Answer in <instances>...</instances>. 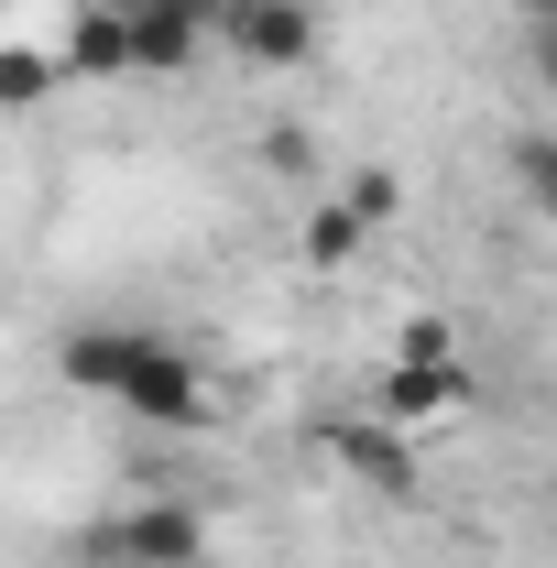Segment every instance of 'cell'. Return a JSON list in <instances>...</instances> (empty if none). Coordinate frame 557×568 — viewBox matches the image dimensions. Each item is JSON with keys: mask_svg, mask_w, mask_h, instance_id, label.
<instances>
[{"mask_svg": "<svg viewBox=\"0 0 557 568\" xmlns=\"http://www.w3.org/2000/svg\"><path fill=\"white\" fill-rule=\"evenodd\" d=\"M67 383L77 394H99V405H121L132 426H175V437H198L209 426V361L186 351V339H153V328H77L67 339Z\"/></svg>", "mask_w": 557, "mask_h": 568, "instance_id": "1", "label": "cell"}, {"mask_svg": "<svg viewBox=\"0 0 557 568\" xmlns=\"http://www.w3.org/2000/svg\"><path fill=\"white\" fill-rule=\"evenodd\" d=\"M67 558L77 568H198V558H209V514L175 503V493L121 503V514H88V525H77Z\"/></svg>", "mask_w": 557, "mask_h": 568, "instance_id": "2", "label": "cell"}, {"mask_svg": "<svg viewBox=\"0 0 557 568\" xmlns=\"http://www.w3.org/2000/svg\"><path fill=\"white\" fill-rule=\"evenodd\" d=\"M448 405H470V351H459L448 317H405L394 328V372H383V416L426 426V416H448Z\"/></svg>", "mask_w": 557, "mask_h": 568, "instance_id": "3", "label": "cell"}, {"mask_svg": "<svg viewBox=\"0 0 557 568\" xmlns=\"http://www.w3.org/2000/svg\"><path fill=\"white\" fill-rule=\"evenodd\" d=\"M317 44H328L317 0H230V11H219V55H241L252 77H284V67H306Z\"/></svg>", "mask_w": 557, "mask_h": 568, "instance_id": "4", "label": "cell"}, {"mask_svg": "<svg viewBox=\"0 0 557 568\" xmlns=\"http://www.w3.org/2000/svg\"><path fill=\"white\" fill-rule=\"evenodd\" d=\"M67 77H142V44L121 11H99V0H77L67 22Z\"/></svg>", "mask_w": 557, "mask_h": 568, "instance_id": "5", "label": "cell"}, {"mask_svg": "<svg viewBox=\"0 0 557 568\" xmlns=\"http://www.w3.org/2000/svg\"><path fill=\"white\" fill-rule=\"evenodd\" d=\"M328 448H340L350 470H361V481H372V493H416V448H405V437H394V426H340V437H328Z\"/></svg>", "mask_w": 557, "mask_h": 568, "instance_id": "6", "label": "cell"}, {"mask_svg": "<svg viewBox=\"0 0 557 568\" xmlns=\"http://www.w3.org/2000/svg\"><path fill=\"white\" fill-rule=\"evenodd\" d=\"M361 241H372V219L350 209V197H317V209H306V263H317V274L361 263Z\"/></svg>", "mask_w": 557, "mask_h": 568, "instance_id": "7", "label": "cell"}, {"mask_svg": "<svg viewBox=\"0 0 557 568\" xmlns=\"http://www.w3.org/2000/svg\"><path fill=\"white\" fill-rule=\"evenodd\" d=\"M503 164H514V197L557 230V121H547V132H514V153H503Z\"/></svg>", "mask_w": 557, "mask_h": 568, "instance_id": "8", "label": "cell"}, {"mask_svg": "<svg viewBox=\"0 0 557 568\" xmlns=\"http://www.w3.org/2000/svg\"><path fill=\"white\" fill-rule=\"evenodd\" d=\"M67 77V55H44V44H11L0 55V110H44V88Z\"/></svg>", "mask_w": 557, "mask_h": 568, "instance_id": "9", "label": "cell"}, {"mask_svg": "<svg viewBox=\"0 0 557 568\" xmlns=\"http://www.w3.org/2000/svg\"><path fill=\"white\" fill-rule=\"evenodd\" d=\"M514 22H525V67L547 77V99H557V0H514Z\"/></svg>", "mask_w": 557, "mask_h": 568, "instance_id": "10", "label": "cell"}, {"mask_svg": "<svg viewBox=\"0 0 557 568\" xmlns=\"http://www.w3.org/2000/svg\"><path fill=\"white\" fill-rule=\"evenodd\" d=\"M340 197H350V209H361V219H372V230H383V219L405 209V186H394V175H383V164H361V175H350Z\"/></svg>", "mask_w": 557, "mask_h": 568, "instance_id": "11", "label": "cell"}, {"mask_svg": "<svg viewBox=\"0 0 557 568\" xmlns=\"http://www.w3.org/2000/svg\"><path fill=\"white\" fill-rule=\"evenodd\" d=\"M99 11H121V22H164V11H175V22H209V33H219L230 0H99Z\"/></svg>", "mask_w": 557, "mask_h": 568, "instance_id": "12", "label": "cell"}, {"mask_svg": "<svg viewBox=\"0 0 557 568\" xmlns=\"http://www.w3.org/2000/svg\"><path fill=\"white\" fill-rule=\"evenodd\" d=\"M55 568H77V558H55Z\"/></svg>", "mask_w": 557, "mask_h": 568, "instance_id": "13", "label": "cell"}]
</instances>
